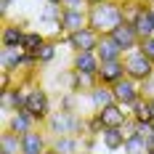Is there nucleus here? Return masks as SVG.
Instances as JSON below:
<instances>
[{
  "label": "nucleus",
  "instance_id": "nucleus-26",
  "mask_svg": "<svg viewBox=\"0 0 154 154\" xmlns=\"http://www.w3.org/2000/svg\"><path fill=\"white\" fill-rule=\"evenodd\" d=\"M122 152H125V154H149V149H146V143H143L138 136H130V138L125 141Z\"/></svg>",
  "mask_w": 154,
  "mask_h": 154
},
{
  "label": "nucleus",
  "instance_id": "nucleus-14",
  "mask_svg": "<svg viewBox=\"0 0 154 154\" xmlns=\"http://www.w3.org/2000/svg\"><path fill=\"white\" fill-rule=\"evenodd\" d=\"M101 143H104V149L106 152H122V146H125V141H128V136H125V130L122 128H106L104 133H101Z\"/></svg>",
  "mask_w": 154,
  "mask_h": 154
},
{
  "label": "nucleus",
  "instance_id": "nucleus-10",
  "mask_svg": "<svg viewBox=\"0 0 154 154\" xmlns=\"http://www.w3.org/2000/svg\"><path fill=\"white\" fill-rule=\"evenodd\" d=\"M48 149H51V143H48L45 133L29 130V133L21 136V154H45Z\"/></svg>",
  "mask_w": 154,
  "mask_h": 154
},
{
  "label": "nucleus",
  "instance_id": "nucleus-8",
  "mask_svg": "<svg viewBox=\"0 0 154 154\" xmlns=\"http://www.w3.org/2000/svg\"><path fill=\"white\" fill-rule=\"evenodd\" d=\"M96 114L101 117L104 128H125V125L133 120L130 117V109L120 106V104H109V106H104L101 112H96Z\"/></svg>",
  "mask_w": 154,
  "mask_h": 154
},
{
  "label": "nucleus",
  "instance_id": "nucleus-38",
  "mask_svg": "<svg viewBox=\"0 0 154 154\" xmlns=\"http://www.w3.org/2000/svg\"><path fill=\"white\" fill-rule=\"evenodd\" d=\"M77 154H93V152H85V149H82V152H77Z\"/></svg>",
  "mask_w": 154,
  "mask_h": 154
},
{
  "label": "nucleus",
  "instance_id": "nucleus-5",
  "mask_svg": "<svg viewBox=\"0 0 154 154\" xmlns=\"http://www.w3.org/2000/svg\"><path fill=\"white\" fill-rule=\"evenodd\" d=\"M98 43H101V35L93 29V27H82V29L66 35V45L72 48L75 53H85V51H93L96 53Z\"/></svg>",
  "mask_w": 154,
  "mask_h": 154
},
{
  "label": "nucleus",
  "instance_id": "nucleus-27",
  "mask_svg": "<svg viewBox=\"0 0 154 154\" xmlns=\"http://www.w3.org/2000/svg\"><path fill=\"white\" fill-rule=\"evenodd\" d=\"M53 59H56V43H53V40H48L45 45L37 51V61H40V64H51Z\"/></svg>",
  "mask_w": 154,
  "mask_h": 154
},
{
  "label": "nucleus",
  "instance_id": "nucleus-3",
  "mask_svg": "<svg viewBox=\"0 0 154 154\" xmlns=\"http://www.w3.org/2000/svg\"><path fill=\"white\" fill-rule=\"evenodd\" d=\"M125 77H130V80H136V82H146L149 77H154V64L141 53V51H130V53H125Z\"/></svg>",
  "mask_w": 154,
  "mask_h": 154
},
{
  "label": "nucleus",
  "instance_id": "nucleus-2",
  "mask_svg": "<svg viewBox=\"0 0 154 154\" xmlns=\"http://www.w3.org/2000/svg\"><path fill=\"white\" fill-rule=\"evenodd\" d=\"M48 133H53L56 138H61V136L82 138L85 136V120L77 117L75 112H53L48 117Z\"/></svg>",
  "mask_w": 154,
  "mask_h": 154
},
{
  "label": "nucleus",
  "instance_id": "nucleus-40",
  "mask_svg": "<svg viewBox=\"0 0 154 154\" xmlns=\"http://www.w3.org/2000/svg\"><path fill=\"white\" fill-rule=\"evenodd\" d=\"M152 11H154V5H152Z\"/></svg>",
  "mask_w": 154,
  "mask_h": 154
},
{
  "label": "nucleus",
  "instance_id": "nucleus-23",
  "mask_svg": "<svg viewBox=\"0 0 154 154\" xmlns=\"http://www.w3.org/2000/svg\"><path fill=\"white\" fill-rule=\"evenodd\" d=\"M45 35L43 32H35V29H27V37H24V53H32V56H37V51L45 45Z\"/></svg>",
  "mask_w": 154,
  "mask_h": 154
},
{
  "label": "nucleus",
  "instance_id": "nucleus-28",
  "mask_svg": "<svg viewBox=\"0 0 154 154\" xmlns=\"http://www.w3.org/2000/svg\"><path fill=\"white\" fill-rule=\"evenodd\" d=\"M61 5L66 11H88L91 8V0H64Z\"/></svg>",
  "mask_w": 154,
  "mask_h": 154
},
{
  "label": "nucleus",
  "instance_id": "nucleus-9",
  "mask_svg": "<svg viewBox=\"0 0 154 154\" xmlns=\"http://www.w3.org/2000/svg\"><path fill=\"white\" fill-rule=\"evenodd\" d=\"M72 69L80 72L82 77H96V75H98V69H101V59H98L93 51L75 53V59H72Z\"/></svg>",
  "mask_w": 154,
  "mask_h": 154
},
{
  "label": "nucleus",
  "instance_id": "nucleus-30",
  "mask_svg": "<svg viewBox=\"0 0 154 154\" xmlns=\"http://www.w3.org/2000/svg\"><path fill=\"white\" fill-rule=\"evenodd\" d=\"M141 93H143V98H154V77H149L146 82H141Z\"/></svg>",
  "mask_w": 154,
  "mask_h": 154
},
{
  "label": "nucleus",
  "instance_id": "nucleus-29",
  "mask_svg": "<svg viewBox=\"0 0 154 154\" xmlns=\"http://www.w3.org/2000/svg\"><path fill=\"white\" fill-rule=\"evenodd\" d=\"M138 51L149 59V61L154 64V37H146V40H141V45H138Z\"/></svg>",
  "mask_w": 154,
  "mask_h": 154
},
{
  "label": "nucleus",
  "instance_id": "nucleus-31",
  "mask_svg": "<svg viewBox=\"0 0 154 154\" xmlns=\"http://www.w3.org/2000/svg\"><path fill=\"white\" fill-rule=\"evenodd\" d=\"M11 75H14V72H0V93L11 91Z\"/></svg>",
  "mask_w": 154,
  "mask_h": 154
},
{
  "label": "nucleus",
  "instance_id": "nucleus-1",
  "mask_svg": "<svg viewBox=\"0 0 154 154\" xmlns=\"http://www.w3.org/2000/svg\"><path fill=\"white\" fill-rule=\"evenodd\" d=\"M125 21L122 16V5L117 0H109V3H96L88 8V27L98 32V35H112L120 24Z\"/></svg>",
  "mask_w": 154,
  "mask_h": 154
},
{
  "label": "nucleus",
  "instance_id": "nucleus-19",
  "mask_svg": "<svg viewBox=\"0 0 154 154\" xmlns=\"http://www.w3.org/2000/svg\"><path fill=\"white\" fill-rule=\"evenodd\" d=\"M88 98H91V104H93V109H96V112H101V109L109 106V104H117V101H114L112 88H109V85H101V82H98V85L88 93Z\"/></svg>",
  "mask_w": 154,
  "mask_h": 154
},
{
  "label": "nucleus",
  "instance_id": "nucleus-17",
  "mask_svg": "<svg viewBox=\"0 0 154 154\" xmlns=\"http://www.w3.org/2000/svg\"><path fill=\"white\" fill-rule=\"evenodd\" d=\"M133 27H136L141 40L154 37V11H152V5H143V11L138 14V19L133 21Z\"/></svg>",
  "mask_w": 154,
  "mask_h": 154
},
{
  "label": "nucleus",
  "instance_id": "nucleus-39",
  "mask_svg": "<svg viewBox=\"0 0 154 154\" xmlns=\"http://www.w3.org/2000/svg\"><path fill=\"white\" fill-rule=\"evenodd\" d=\"M149 154H154V149H149Z\"/></svg>",
  "mask_w": 154,
  "mask_h": 154
},
{
  "label": "nucleus",
  "instance_id": "nucleus-34",
  "mask_svg": "<svg viewBox=\"0 0 154 154\" xmlns=\"http://www.w3.org/2000/svg\"><path fill=\"white\" fill-rule=\"evenodd\" d=\"M138 3H143V5H154V0H138Z\"/></svg>",
  "mask_w": 154,
  "mask_h": 154
},
{
  "label": "nucleus",
  "instance_id": "nucleus-22",
  "mask_svg": "<svg viewBox=\"0 0 154 154\" xmlns=\"http://www.w3.org/2000/svg\"><path fill=\"white\" fill-rule=\"evenodd\" d=\"M130 117H133L136 122H154V114H152V104H149V98H143V96H141L138 101L133 104V109H130Z\"/></svg>",
  "mask_w": 154,
  "mask_h": 154
},
{
  "label": "nucleus",
  "instance_id": "nucleus-21",
  "mask_svg": "<svg viewBox=\"0 0 154 154\" xmlns=\"http://www.w3.org/2000/svg\"><path fill=\"white\" fill-rule=\"evenodd\" d=\"M0 154H21V136L11 133V130H3V136H0Z\"/></svg>",
  "mask_w": 154,
  "mask_h": 154
},
{
  "label": "nucleus",
  "instance_id": "nucleus-35",
  "mask_svg": "<svg viewBox=\"0 0 154 154\" xmlns=\"http://www.w3.org/2000/svg\"><path fill=\"white\" fill-rule=\"evenodd\" d=\"M96 3H109V0H91V5H96Z\"/></svg>",
  "mask_w": 154,
  "mask_h": 154
},
{
  "label": "nucleus",
  "instance_id": "nucleus-20",
  "mask_svg": "<svg viewBox=\"0 0 154 154\" xmlns=\"http://www.w3.org/2000/svg\"><path fill=\"white\" fill-rule=\"evenodd\" d=\"M53 149L59 154H77L82 152V141L75 138V136H61V138H53V143H51Z\"/></svg>",
  "mask_w": 154,
  "mask_h": 154
},
{
  "label": "nucleus",
  "instance_id": "nucleus-6",
  "mask_svg": "<svg viewBox=\"0 0 154 154\" xmlns=\"http://www.w3.org/2000/svg\"><path fill=\"white\" fill-rule=\"evenodd\" d=\"M112 93H114V101L120 106H125V109H133V104L143 96L141 93V85L136 80H130V77H122L120 82H114L112 85Z\"/></svg>",
  "mask_w": 154,
  "mask_h": 154
},
{
  "label": "nucleus",
  "instance_id": "nucleus-18",
  "mask_svg": "<svg viewBox=\"0 0 154 154\" xmlns=\"http://www.w3.org/2000/svg\"><path fill=\"white\" fill-rule=\"evenodd\" d=\"M5 130L24 136V133L35 130V120H32L29 112H14V114H11V120H8V128H5Z\"/></svg>",
  "mask_w": 154,
  "mask_h": 154
},
{
  "label": "nucleus",
  "instance_id": "nucleus-12",
  "mask_svg": "<svg viewBox=\"0 0 154 154\" xmlns=\"http://www.w3.org/2000/svg\"><path fill=\"white\" fill-rule=\"evenodd\" d=\"M88 27V11H66L61 14V32L64 35H72V32Z\"/></svg>",
  "mask_w": 154,
  "mask_h": 154
},
{
  "label": "nucleus",
  "instance_id": "nucleus-37",
  "mask_svg": "<svg viewBox=\"0 0 154 154\" xmlns=\"http://www.w3.org/2000/svg\"><path fill=\"white\" fill-rule=\"evenodd\" d=\"M149 104H152V114H154V98H149Z\"/></svg>",
  "mask_w": 154,
  "mask_h": 154
},
{
  "label": "nucleus",
  "instance_id": "nucleus-24",
  "mask_svg": "<svg viewBox=\"0 0 154 154\" xmlns=\"http://www.w3.org/2000/svg\"><path fill=\"white\" fill-rule=\"evenodd\" d=\"M120 5H122V16H125V21H130V24H133V21L138 19V14L143 11V3H138V0H122Z\"/></svg>",
  "mask_w": 154,
  "mask_h": 154
},
{
  "label": "nucleus",
  "instance_id": "nucleus-16",
  "mask_svg": "<svg viewBox=\"0 0 154 154\" xmlns=\"http://www.w3.org/2000/svg\"><path fill=\"white\" fill-rule=\"evenodd\" d=\"M24 48H3L0 53V64H3V72H19L21 64H24Z\"/></svg>",
  "mask_w": 154,
  "mask_h": 154
},
{
  "label": "nucleus",
  "instance_id": "nucleus-32",
  "mask_svg": "<svg viewBox=\"0 0 154 154\" xmlns=\"http://www.w3.org/2000/svg\"><path fill=\"white\" fill-rule=\"evenodd\" d=\"M11 3H14V0H0V11H3V16L8 14V8H11Z\"/></svg>",
  "mask_w": 154,
  "mask_h": 154
},
{
  "label": "nucleus",
  "instance_id": "nucleus-25",
  "mask_svg": "<svg viewBox=\"0 0 154 154\" xmlns=\"http://www.w3.org/2000/svg\"><path fill=\"white\" fill-rule=\"evenodd\" d=\"M106 128L101 122V117L98 114H93V117H85V136H96V138H101V133H104Z\"/></svg>",
  "mask_w": 154,
  "mask_h": 154
},
{
  "label": "nucleus",
  "instance_id": "nucleus-7",
  "mask_svg": "<svg viewBox=\"0 0 154 154\" xmlns=\"http://www.w3.org/2000/svg\"><path fill=\"white\" fill-rule=\"evenodd\" d=\"M117 45H120V51L122 53H130V51H138V45H141V37H138V32H136V27L130 24V21H122L117 29L109 35Z\"/></svg>",
  "mask_w": 154,
  "mask_h": 154
},
{
  "label": "nucleus",
  "instance_id": "nucleus-11",
  "mask_svg": "<svg viewBox=\"0 0 154 154\" xmlns=\"http://www.w3.org/2000/svg\"><path fill=\"white\" fill-rule=\"evenodd\" d=\"M125 77V64H122V59L120 61H104L101 64V69H98V75H96V80L101 82V85H114V82H120Z\"/></svg>",
  "mask_w": 154,
  "mask_h": 154
},
{
  "label": "nucleus",
  "instance_id": "nucleus-4",
  "mask_svg": "<svg viewBox=\"0 0 154 154\" xmlns=\"http://www.w3.org/2000/svg\"><path fill=\"white\" fill-rule=\"evenodd\" d=\"M24 112H29L35 122H48V117L53 114L51 112V98L40 85H32L27 91V109Z\"/></svg>",
  "mask_w": 154,
  "mask_h": 154
},
{
  "label": "nucleus",
  "instance_id": "nucleus-15",
  "mask_svg": "<svg viewBox=\"0 0 154 154\" xmlns=\"http://www.w3.org/2000/svg\"><path fill=\"white\" fill-rule=\"evenodd\" d=\"M24 37H27V29L21 24H5L3 27V48H24Z\"/></svg>",
  "mask_w": 154,
  "mask_h": 154
},
{
  "label": "nucleus",
  "instance_id": "nucleus-33",
  "mask_svg": "<svg viewBox=\"0 0 154 154\" xmlns=\"http://www.w3.org/2000/svg\"><path fill=\"white\" fill-rule=\"evenodd\" d=\"M45 3H48V5H61L64 0H45Z\"/></svg>",
  "mask_w": 154,
  "mask_h": 154
},
{
  "label": "nucleus",
  "instance_id": "nucleus-36",
  "mask_svg": "<svg viewBox=\"0 0 154 154\" xmlns=\"http://www.w3.org/2000/svg\"><path fill=\"white\" fill-rule=\"evenodd\" d=\"M45 154H59V152H56V149H53V146H51V149H48V152Z\"/></svg>",
  "mask_w": 154,
  "mask_h": 154
},
{
  "label": "nucleus",
  "instance_id": "nucleus-13",
  "mask_svg": "<svg viewBox=\"0 0 154 154\" xmlns=\"http://www.w3.org/2000/svg\"><path fill=\"white\" fill-rule=\"evenodd\" d=\"M96 56L101 59V64H104V61H120V59H125V53L120 51V45H117L109 35H101V43H98V48H96Z\"/></svg>",
  "mask_w": 154,
  "mask_h": 154
}]
</instances>
